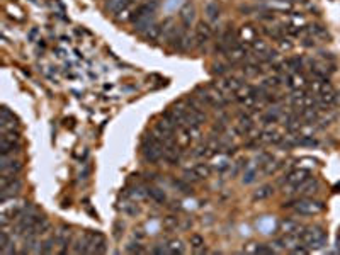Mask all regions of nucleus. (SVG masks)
Segmentation results:
<instances>
[{"label":"nucleus","mask_w":340,"mask_h":255,"mask_svg":"<svg viewBox=\"0 0 340 255\" xmlns=\"http://www.w3.org/2000/svg\"><path fill=\"white\" fill-rule=\"evenodd\" d=\"M274 194V187L269 186V184H266V186L258 187L255 192H253V199L255 201H264V199H269Z\"/></svg>","instance_id":"29"},{"label":"nucleus","mask_w":340,"mask_h":255,"mask_svg":"<svg viewBox=\"0 0 340 255\" xmlns=\"http://www.w3.org/2000/svg\"><path fill=\"white\" fill-rule=\"evenodd\" d=\"M237 126L243 131V136H245L248 131L255 128V122H253V116L250 114V112H243V114L238 116Z\"/></svg>","instance_id":"21"},{"label":"nucleus","mask_w":340,"mask_h":255,"mask_svg":"<svg viewBox=\"0 0 340 255\" xmlns=\"http://www.w3.org/2000/svg\"><path fill=\"white\" fill-rule=\"evenodd\" d=\"M184 178H186V181L189 182V184H196V182L201 181L199 175H197V173L194 172V168H192V167H191V168H186V170H184Z\"/></svg>","instance_id":"37"},{"label":"nucleus","mask_w":340,"mask_h":255,"mask_svg":"<svg viewBox=\"0 0 340 255\" xmlns=\"http://www.w3.org/2000/svg\"><path fill=\"white\" fill-rule=\"evenodd\" d=\"M257 175H258L257 167L248 165V167H245V172H243L242 182H243V184H252V182H255V181H257Z\"/></svg>","instance_id":"32"},{"label":"nucleus","mask_w":340,"mask_h":255,"mask_svg":"<svg viewBox=\"0 0 340 255\" xmlns=\"http://www.w3.org/2000/svg\"><path fill=\"white\" fill-rule=\"evenodd\" d=\"M141 155H143L145 162L151 163V165H156L162 160V157H164V143H162V138L156 133H150V135L143 136Z\"/></svg>","instance_id":"1"},{"label":"nucleus","mask_w":340,"mask_h":255,"mask_svg":"<svg viewBox=\"0 0 340 255\" xmlns=\"http://www.w3.org/2000/svg\"><path fill=\"white\" fill-rule=\"evenodd\" d=\"M174 186L179 189L180 192H186V194H192V187L191 184L186 181V178H179V181H174Z\"/></svg>","instance_id":"36"},{"label":"nucleus","mask_w":340,"mask_h":255,"mask_svg":"<svg viewBox=\"0 0 340 255\" xmlns=\"http://www.w3.org/2000/svg\"><path fill=\"white\" fill-rule=\"evenodd\" d=\"M308 76L303 71H293V73L286 75V85L291 90H304L308 89Z\"/></svg>","instance_id":"9"},{"label":"nucleus","mask_w":340,"mask_h":255,"mask_svg":"<svg viewBox=\"0 0 340 255\" xmlns=\"http://www.w3.org/2000/svg\"><path fill=\"white\" fill-rule=\"evenodd\" d=\"M228 71V65L226 63H215L213 65V73L215 75H225Z\"/></svg>","instance_id":"39"},{"label":"nucleus","mask_w":340,"mask_h":255,"mask_svg":"<svg viewBox=\"0 0 340 255\" xmlns=\"http://www.w3.org/2000/svg\"><path fill=\"white\" fill-rule=\"evenodd\" d=\"M250 49L253 51V55H262V53H266V51L269 49V44L264 39L258 38V39H255L250 44Z\"/></svg>","instance_id":"33"},{"label":"nucleus","mask_w":340,"mask_h":255,"mask_svg":"<svg viewBox=\"0 0 340 255\" xmlns=\"http://www.w3.org/2000/svg\"><path fill=\"white\" fill-rule=\"evenodd\" d=\"M303 46H315V38H304Z\"/></svg>","instance_id":"42"},{"label":"nucleus","mask_w":340,"mask_h":255,"mask_svg":"<svg viewBox=\"0 0 340 255\" xmlns=\"http://www.w3.org/2000/svg\"><path fill=\"white\" fill-rule=\"evenodd\" d=\"M245 85V80H243V76H226V79L220 80V84H218V87L225 92V94H235V92L238 89H242V87Z\"/></svg>","instance_id":"10"},{"label":"nucleus","mask_w":340,"mask_h":255,"mask_svg":"<svg viewBox=\"0 0 340 255\" xmlns=\"http://www.w3.org/2000/svg\"><path fill=\"white\" fill-rule=\"evenodd\" d=\"M286 66L287 70L291 71H303L304 68V60L301 58V56H293V58H287L286 60Z\"/></svg>","instance_id":"28"},{"label":"nucleus","mask_w":340,"mask_h":255,"mask_svg":"<svg viewBox=\"0 0 340 255\" xmlns=\"http://www.w3.org/2000/svg\"><path fill=\"white\" fill-rule=\"evenodd\" d=\"M146 196H148L151 201H155L159 204H165L167 202L165 192L160 191V189H156V187H148V189H146Z\"/></svg>","instance_id":"26"},{"label":"nucleus","mask_w":340,"mask_h":255,"mask_svg":"<svg viewBox=\"0 0 340 255\" xmlns=\"http://www.w3.org/2000/svg\"><path fill=\"white\" fill-rule=\"evenodd\" d=\"M55 245H58L57 238H46L44 242H41L39 253H51V252H55Z\"/></svg>","instance_id":"35"},{"label":"nucleus","mask_w":340,"mask_h":255,"mask_svg":"<svg viewBox=\"0 0 340 255\" xmlns=\"http://www.w3.org/2000/svg\"><path fill=\"white\" fill-rule=\"evenodd\" d=\"M279 226H281V230L284 233H299L303 230V224H299V221L291 219V218L282 219V221L279 223Z\"/></svg>","instance_id":"23"},{"label":"nucleus","mask_w":340,"mask_h":255,"mask_svg":"<svg viewBox=\"0 0 340 255\" xmlns=\"http://www.w3.org/2000/svg\"><path fill=\"white\" fill-rule=\"evenodd\" d=\"M228 158H230V157L225 155V153L218 157V160H216V163H215V168H216L218 172H226L228 168H230L231 163H230V160H228Z\"/></svg>","instance_id":"34"},{"label":"nucleus","mask_w":340,"mask_h":255,"mask_svg":"<svg viewBox=\"0 0 340 255\" xmlns=\"http://www.w3.org/2000/svg\"><path fill=\"white\" fill-rule=\"evenodd\" d=\"M282 117V112L279 111V107H274V109H267L266 112L260 114V121L264 124H274Z\"/></svg>","instance_id":"22"},{"label":"nucleus","mask_w":340,"mask_h":255,"mask_svg":"<svg viewBox=\"0 0 340 255\" xmlns=\"http://www.w3.org/2000/svg\"><path fill=\"white\" fill-rule=\"evenodd\" d=\"M299 238H301V245H304L309 250H320L327 243L328 235L322 226H303L299 232Z\"/></svg>","instance_id":"3"},{"label":"nucleus","mask_w":340,"mask_h":255,"mask_svg":"<svg viewBox=\"0 0 340 255\" xmlns=\"http://www.w3.org/2000/svg\"><path fill=\"white\" fill-rule=\"evenodd\" d=\"M191 247L194 248L196 253H206V247H204V238L201 235H192L191 237Z\"/></svg>","instance_id":"31"},{"label":"nucleus","mask_w":340,"mask_h":255,"mask_svg":"<svg viewBox=\"0 0 340 255\" xmlns=\"http://www.w3.org/2000/svg\"><path fill=\"white\" fill-rule=\"evenodd\" d=\"M164 226L169 228V230H175L177 226H179V218L177 216H167L164 219Z\"/></svg>","instance_id":"38"},{"label":"nucleus","mask_w":340,"mask_h":255,"mask_svg":"<svg viewBox=\"0 0 340 255\" xmlns=\"http://www.w3.org/2000/svg\"><path fill=\"white\" fill-rule=\"evenodd\" d=\"M194 38H196V44L197 46H204V44H207L211 41V38H213V29H211V26L207 24V22H199L197 24V28L194 29Z\"/></svg>","instance_id":"12"},{"label":"nucleus","mask_w":340,"mask_h":255,"mask_svg":"<svg viewBox=\"0 0 340 255\" xmlns=\"http://www.w3.org/2000/svg\"><path fill=\"white\" fill-rule=\"evenodd\" d=\"M36 36H38V29L34 28V29L31 31V33H29V39H31V41H34V38H36Z\"/></svg>","instance_id":"43"},{"label":"nucleus","mask_w":340,"mask_h":255,"mask_svg":"<svg viewBox=\"0 0 340 255\" xmlns=\"http://www.w3.org/2000/svg\"><path fill=\"white\" fill-rule=\"evenodd\" d=\"M194 172L199 175V178L202 181V178H207V177H211V173H213V167L210 165V163H204V162H199V163H196L194 167Z\"/></svg>","instance_id":"27"},{"label":"nucleus","mask_w":340,"mask_h":255,"mask_svg":"<svg viewBox=\"0 0 340 255\" xmlns=\"http://www.w3.org/2000/svg\"><path fill=\"white\" fill-rule=\"evenodd\" d=\"M308 178H311V170H308V168H303V167H298V168H294V170H291L286 177H284V186L287 187L289 194H294V192H296V189L301 186L303 182H306Z\"/></svg>","instance_id":"5"},{"label":"nucleus","mask_w":340,"mask_h":255,"mask_svg":"<svg viewBox=\"0 0 340 255\" xmlns=\"http://www.w3.org/2000/svg\"><path fill=\"white\" fill-rule=\"evenodd\" d=\"M131 2H135V0H108L106 2V10L111 14H118L124 7H128Z\"/></svg>","instance_id":"25"},{"label":"nucleus","mask_w":340,"mask_h":255,"mask_svg":"<svg viewBox=\"0 0 340 255\" xmlns=\"http://www.w3.org/2000/svg\"><path fill=\"white\" fill-rule=\"evenodd\" d=\"M318 189H320V182L317 178H308L306 182H303L301 186L296 189V194H299V196L303 197H309L313 196V194H317Z\"/></svg>","instance_id":"16"},{"label":"nucleus","mask_w":340,"mask_h":255,"mask_svg":"<svg viewBox=\"0 0 340 255\" xmlns=\"http://www.w3.org/2000/svg\"><path fill=\"white\" fill-rule=\"evenodd\" d=\"M184 252H186V247H184V243H182L180 240L174 238V240H170V242L167 243V253L177 255V253H184Z\"/></svg>","instance_id":"30"},{"label":"nucleus","mask_w":340,"mask_h":255,"mask_svg":"<svg viewBox=\"0 0 340 255\" xmlns=\"http://www.w3.org/2000/svg\"><path fill=\"white\" fill-rule=\"evenodd\" d=\"M22 189V182L19 178H14L12 182H9L7 186L0 187V202L4 201H11V199L17 197V194L21 192Z\"/></svg>","instance_id":"11"},{"label":"nucleus","mask_w":340,"mask_h":255,"mask_svg":"<svg viewBox=\"0 0 340 255\" xmlns=\"http://www.w3.org/2000/svg\"><path fill=\"white\" fill-rule=\"evenodd\" d=\"M194 95L199 99L204 106L215 107V109H223L228 106V99L218 85H207V87H199L196 89Z\"/></svg>","instance_id":"2"},{"label":"nucleus","mask_w":340,"mask_h":255,"mask_svg":"<svg viewBox=\"0 0 340 255\" xmlns=\"http://www.w3.org/2000/svg\"><path fill=\"white\" fill-rule=\"evenodd\" d=\"M248 51H250V46L240 43V41H237L235 44H231L230 48L226 51V58L230 63H238V61H243L248 58Z\"/></svg>","instance_id":"7"},{"label":"nucleus","mask_w":340,"mask_h":255,"mask_svg":"<svg viewBox=\"0 0 340 255\" xmlns=\"http://www.w3.org/2000/svg\"><path fill=\"white\" fill-rule=\"evenodd\" d=\"M89 240V253H104L106 252V238L100 232L85 233Z\"/></svg>","instance_id":"8"},{"label":"nucleus","mask_w":340,"mask_h":255,"mask_svg":"<svg viewBox=\"0 0 340 255\" xmlns=\"http://www.w3.org/2000/svg\"><path fill=\"white\" fill-rule=\"evenodd\" d=\"M276 245L279 248L293 250L296 248L298 245H301V238H299V233H284V237L276 240Z\"/></svg>","instance_id":"15"},{"label":"nucleus","mask_w":340,"mask_h":255,"mask_svg":"<svg viewBox=\"0 0 340 255\" xmlns=\"http://www.w3.org/2000/svg\"><path fill=\"white\" fill-rule=\"evenodd\" d=\"M126 250H128V252H131V253H143V252H145V248L141 247L140 243H129L128 247H126Z\"/></svg>","instance_id":"40"},{"label":"nucleus","mask_w":340,"mask_h":255,"mask_svg":"<svg viewBox=\"0 0 340 255\" xmlns=\"http://www.w3.org/2000/svg\"><path fill=\"white\" fill-rule=\"evenodd\" d=\"M55 238H57V243L62 247L60 252L65 253L67 252V247L70 245V238H72V230H70L68 226H62L58 230V233H57V237Z\"/></svg>","instance_id":"18"},{"label":"nucleus","mask_w":340,"mask_h":255,"mask_svg":"<svg viewBox=\"0 0 340 255\" xmlns=\"http://www.w3.org/2000/svg\"><path fill=\"white\" fill-rule=\"evenodd\" d=\"M155 133L159 135L160 138H169V136H174V133H175V126L174 124H170L169 121L167 119H159L155 122Z\"/></svg>","instance_id":"17"},{"label":"nucleus","mask_w":340,"mask_h":255,"mask_svg":"<svg viewBox=\"0 0 340 255\" xmlns=\"http://www.w3.org/2000/svg\"><path fill=\"white\" fill-rule=\"evenodd\" d=\"M237 38H238V41H240V43L250 46L253 41L258 39V31L253 28V26H250V24L242 26V28L238 29V33H237Z\"/></svg>","instance_id":"13"},{"label":"nucleus","mask_w":340,"mask_h":255,"mask_svg":"<svg viewBox=\"0 0 340 255\" xmlns=\"http://www.w3.org/2000/svg\"><path fill=\"white\" fill-rule=\"evenodd\" d=\"M194 41H196L194 33H191V29L184 26V28H180L179 31H177L175 38L172 39L170 44L179 51H187L194 46Z\"/></svg>","instance_id":"6"},{"label":"nucleus","mask_w":340,"mask_h":255,"mask_svg":"<svg viewBox=\"0 0 340 255\" xmlns=\"http://www.w3.org/2000/svg\"><path fill=\"white\" fill-rule=\"evenodd\" d=\"M22 170V163L14 158L2 157V163H0V173H7V175H17Z\"/></svg>","instance_id":"14"},{"label":"nucleus","mask_w":340,"mask_h":255,"mask_svg":"<svg viewBox=\"0 0 340 255\" xmlns=\"http://www.w3.org/2000/svg\"><path fill=\"white\" fill-rule=\"evenodd\" d=\"M204 15L206 19L210 20V22H218L221 17V7L218 5V2H207L206 7H204Z\"/></svg>","instance_id":"20"},{"label":"nucleus","mask_w":340,"mask_h":255,"mask_svg":"<svg viewBox=\"0 0 340 255\" xmlns=\"http://www.w3.org/2000/svg\"><path fill=\"white\" fill-rule=\"evenodd\" d=\"M162 33H164V24L155 22L153 26H150V28L145 31L143 38L148 41V43H156L159 39H162Z\"/></svg>","instance_id":"19"},{"label":"nucleus","mask_w":340,"mask_h":255,"mask_svg":"<svg viewBox=\"0 0 340 255\" xmlns=\"http://www.w3.org/2000/svg\"><path fill=\"white\" fill-rule=\"evenodd\" d=\"M279 46H281V49H291V48H293V43H291V41H289L287 38H286V39L282 38V39H279Z\"/></svg>","instance_id":"41"},{"label":"nucleus","mask_w":340,"mask_h":255,"mask_svg":"<svg viewBox=\"0 0 340 255\" xmlns=\"http://www.w3.org/2000/svg\"><path fill=\"white\" fill-rule=\"evenodd\" d=\"M338 252H340V232H338Z\"/></svg>","instance_id":"44"},{"label":"nucleus","mask_w":340,"mask_h":255,"mask_svg":"<svg viewBox=\"0 0 340 255\" xmlns=\"http://www.w3.org/2000/svg\"><path fill=\"white\" fill-rule=\"evenodd\" d=\"M194 17H196L194 5H192V4L184 5V9L180 10V20H182V24H184L186 28H189V26L194 22Z\"/></svg>","instance_id":"24"},{"label":"nucleus","mask_w":340,"mask_h":255,"mask_svg":"<svg viewBox=\"0 0 340 255\" xmlns=\"http://www.w3.org/2000/svg\"><path fill=\"white\" fill-rule=\"evenodd\" d=\"M284 208H293L301 216H315V214H320L323 211V204L320 201H315L311 197H303L299 201L284 204Z\"/></svg>","instance_id":"4"}]
</instances>
